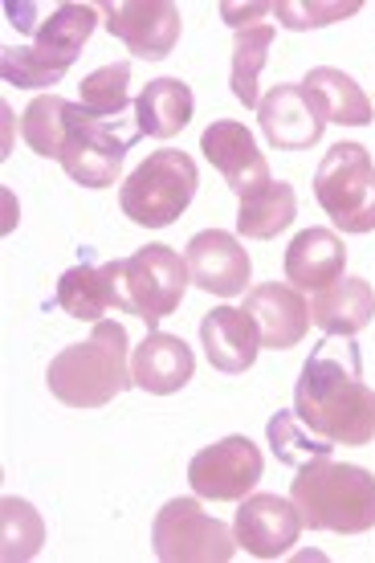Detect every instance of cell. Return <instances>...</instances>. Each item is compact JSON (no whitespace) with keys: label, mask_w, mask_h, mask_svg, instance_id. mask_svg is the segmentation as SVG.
<instances>
[{"label":"cell","mask_w":375,"mask_h":563,"mask_svg":"<svg viewBox=\"0 0 375 563\" xmlns=\"http://www.w3.org/2000/svg\"><path fill=\"white\" fill-rule=\"evenodd\" d=\"M294 412L310 433L334 445H372L375 393L363 384V355L355 339L327 335L315 343L294 388Z\"/></svg>","instance_id":"obj_1"},{"label":"cell","mask_w":375,"mask_h":563,"mask_svg":"<svg viewBox=\"0 0 375 563\" xmlns=\"http://www.w3.org/2000/svg\"><path fill=\"white\" fill-rule=\"evenodd\" d=\"M42 4H9V25H16L21 33H33V45H4L0 49V74L9 86L21 90H42V86H57L66 78L82 45L90 42V33L98 25L95 4H57L45 16Z\"/></svg>","instance_id":"obj_2"},{"label":"cell","mask_w":375,"mask_h":563,"mask_svg":"<svg viewBox=\"0 0 375 563\" xmlns=\"http://www.w3.org/2000/svg\"><path fill=\"white\" fill-rule=\"evenodd\" d=\"M49 393L70 409H107L114 396L135 388L126 364V331L114 319H98L95 335L70 343L49 360L45 372Z\"/></svg>","instance_id":"obj_3"},{"label":"cell","mask_w":375,"mask_h":563,"mask_svg":"<svg viewBox=\"0 0 375 563\" xmlns=\"http://www.w3.org/2000/svg\"><path fill=\"white\" fill-rule=\"evenodd\" d=\"M290 498L310 531L363 536L375 527V478L363 465L315 457V462L298 465Z\"/></svg>","instance_id":"obj_4"},{"label":"cell","mask_w":375,"mask_h":563,"mask_svg":"<svg viewBox=\"0 0 375 563\" xmlns=\"http://www.w3.org/2000/svg\"><path fill=\"white\" fill-rule=\"evenodd\" d=\"M107 274L114 282L119 310L143 319L147 331H159L167 314L180 310L184 295H188V282H192L188 257H180L172 245H159V241L143 245L140 254L107 262Z\"/></svg>","instance_id":"obj_5"},{"label":"cell","mask_w":375,"mask_h":563,"mask_svg":"<svg viewBox=\"0 0 375 563\" xmlns=\"http://www.w3.org/2000/svg\"><path fill=\"white\" fill-rule=\"evenodd\" d=\"M196 188H200V172H196L192 155L164 147V152L147 155L140 168L126 176L119 188V205H123V217H131L135 225L167 229L192 205Z\"/></svg>","instance_id":"obj_6"},{"label":"cell","mask_w":375,"mask_h":563,"mask_svg":"<svg viewBox=\"0 0 375 563\" xmlns=\"http://www.w3.org/2000/svg\"><path fill=\"white\" fill-rule=\"evenodd\" d=\"M315 197L343 233L375 229V159L363 143H334L315 172Z\"/></svg>","instance_id":"obj_7"},{"label":"cell","mask_w":375,"mask_h":563,"mask_svg":"<svg viewBox=\"0 0 375 563\" xmlns=\"http://www.w3.org/2000/svg\"><path fill=\"white\" fill-rule=\"evenodd\" d=\"M140 135V123L131 119H98L82 102H70V135L57 164L82 188H111L123 172V155L135 147Z\"/></svg>","instance_id":"obj_8"},{"label":"cell","mask_w":375,"mask_h":563,"mask_svg":"<svg viewBox=\"0 0 375 563\" xmlns=\"http://www.w3.org/2000/svg\"><path fill=\"white\" fill-rule=\"evenodd\" d=\"M152 548L164 563H224L236 555V536L196 498H172L152 522Z\"/></svg>","instance_id":"obj_9"},{"label":"cell","mask_w":375,"mask_h":563,"mask_svg":"<svg viewBox=\"0 0 375 563\" xmlns=\"http://www.w3.org/2000/svg\"><path fill=\"white\" fill-rule=\"evenodd\" d=\"M262 450L241 433L224 437V441L200 450L188 462V486H192L196 498H209V503H241L262 482Z\"/></svg>","instance_id":"obj_10"},{"label":"cell","mask_w":375,"mask_h":563,"mask_svg":"<svg viewBox=\"0 0 375 563\" xmlns=\"http://www.w3.org/2000/svg\"><path fill=\"white\" fill-rule=\"evenodd\" d=\"M102 25L143 62H164L184 33L180 9L172 0H111L102 4Z\"/></svg>","instance_id":"obj_11"},{"label":"cell","mask_w":375,"mask_h":563,"mask_svg":"<svg viewBox=\"0 0 375 563\" xmlns=\"http://www.w3.org/2000/svg\"><path fill=\"white\" fill-rule=\"evenodd\" d=\"M233 536H236V548H245L257 560H278L302 536V515L294 507V498L245 494L241 507H236Z\"/></svg>","instance_id":"obj_12"},{"label":"cell","mask_w":375,"mask_h":563,"mask_svg":"<svg viewBox=\"0 0 375 563\" xmlns=\"http://www.w3.org/2000/svg\"><path fill=\"white\" fill-rule=\"evenodd\" d=\"M200 152H205V159H209L212 168L221 172L236 200L257 197L265 184H269V164H265V155L257 152L253 131L245 128V123H236V119H217V123L200 135Z\"/></svg>","instance_id":"obj_13"},{"label":"cell","mask_w":375,"mask_h":563,"mask_svg":"<svg viewBox=\"0 0 375 563\" xmlns=\"http://www.w3.org/2000/svg\"><path fill=\"white\" fill-rule=\"evenodd\" d=\"M257 123L262 135L278 152H306L322 140L327 119H322L319 102L306 95L302 82H278L262 102H257Z\"/></svg>","instance_id":"obj_14"},{"label":"cell","mask_w":375,"mask_h":563,"mask_svg":"<svg viewBox=\"0 0 375 563\" xmlns=\"http://www.w3.org/2000/svg\"><path fill=\"white\" fill-rule=\"evenodd\" d=\"M188 269H192V286H200L205 295L217 298H236L245 295L250 282V254L245 245L224 233V229H205L188 241Z\"/></svg>","instance_id":"obj_15"},{"label":"cell","mask_w":375,"mask_h":563,"mask_svg":"<svg viewBox=\"0 0 375 563\" xmlns=\"http://www.w3.org/2000/svg\"><path fill=\"white\" fill-rule=\"evenodd\" d=\"M245 314L253 319L262 347L274 352H290L310 331V302L302 290H294L286 282H262L245 295Z\"/></svg>","instance_id":"obj_16"},{"label":"cell","mask_w":375,"mask_h":563,"mask_svg":"<svg viewBox=\"0 0 375 563\" xmlns=\"http://www.w3.org/2000/svg\"><path fill=\"white\" fill-rule=\"evenodd\" d=\"M200 347L209 355V364L224 376H241L257 364V352H262V335L245 310L233 307H217L200 319Z\"/></svg>","instance_id":"obj_17"},{"label":"cell","mask_w":375,"mask_h":563,"mask_svg":"<svg viewBox=\"0 0 375 563\" xmlns=\"http://www.w3.org/2000/svg\"><path fill=\"white\" fill-rule=\"evenodd\" d=\"M196 355L180 335H167V331H147L135 355H131V380L135 388L152 396H172L180 393L184 384L192 380Z\"/></svg>","instance_id":"obj_18"},{"label":"cell","mask_w":375,"mask_h":563,"mask_svg":"<svg viewBox=\"0 0 375 563\" xmlns=\"http://www.w3.org/2000/svg\"><path fill=\"white\" fill-rule=\"evenodd\" d=\"M348 269V245L331 229H302L286 250V282L294 290H327Z\"/></svg>","instance_id":"obj_19"},{"label":"cell","mask_w":375,"mask_h":563,"mask_svg":"<svg viewBox=\"0 0 375 563\" xmlns=\"http://www.w3.org/2000/svg\"><path fill=\"white\" fill-rule=\"evenodd\" d=\"M375 319V290L367 278H339L334 286L310 298V323H319L327 335L355 339Z\"/></svg>","instance_id":"obj_20"},{"label":"cell","mask_w":375,"mask_h":563,"mask_svg":"<svg viewBox=\"0 0 375 563\" xmlns=\"http://www.w3.org/2000/svg\"><path fill=\"white\" fill-rule=\"evenodd\" d=\"M54 302L66 310L70 319H86V323H98L111 307L119 310L114 282H111V274H107V266L95 262V250H82V262L57 278Z\"/></svg>","instance_id":"obj_21"},{"label":"cell","mask_w":375,"mask_h":563,"mask_svg":"<svg viewBox=\"0 0 375 563\" xmlns=\"http://www.w3.org/2000/svg\"><path fill=\"white\" fill-rule=\"evenodd\" d=\"M135 123L152 140H172L192 123V86L180 78H155L135 99Z\"/></svg>","instance_id":"obj_22"},{"label":"cell","mask_w":375,"mask_h":563,"mask_svg":"<svg viewBox=\"0 0 375 563\" xmlns=\"http://www.w3.org/2000/svg\"><path fill=\"white\" fill-rule=\"evenodd\" d=\"M306 95L319 102L327 123H343V128H367L372 123V99L360 90L351 74L334 70V66H315L302 78Z\"/></svg>","instance_id":"obj_23"},{"label":"cell","mask_w":375,"mask_h":563,"mask_svg":"<svg viewBox=\"0 0 375 563\" xmlns=\"http://www.w3.org/2000/svg\"><path fill=\"white\" fill-rule=\"evenodd\" d=\"M298 217V197H294V184L269 180L257 197L241 200L236 209V233L250 241H274L278 233L294 225Z\"/></svg>","instance_id":"obj_24"},{"label":"cell","mask_w":375,"mask_h":563,"mask_svg":"<svg viewBox=\"0 0 375 563\" xmlns=\"http://www.w3.org/2000/svg\"><path fill=\"white\" fill-rule=\"evenodd\" d=\"M66 135H70V99L42 95V99L29 102L25 114H21V140L33 152L45 155V159H62Z\"/></svg>","instance_id":"obj_25"},{"label":"cell","mask_w":375,"mask_h":563,"mask_svg":"<svg viewBox=\"0 0 375 563\" xmlns=\"http://www.w3.org/2000/svg\"><path fill=\"white\" fill-rule=\"evenodd\" d=\"M0 555L9 563H21V560H33L45 543V522L42 515L29 507L25 498H13V494H4L0 498Z\"/></svg>","instance_id":"obj_26"},{"label":"cell","mask_w":375,"mask_h":563,"mask_svg":"<svg viewBox=\"0 0 375 563\" xmlns=\"http://www.w3.org/2000/svg\"><path fill=\"white\" fill-rule=\"evenodd\" d=\"M269 45H274V25H250L236 33L229 86H233V99L245 102V107L262 102L257 99V74H262L265 57H269Z\"/></svg>","instance_id":"obj_27"},{"label":"cell","mask_w":375,"mask_h":563,"mask_svg":"<svg viewBox=\"0 0 375 563\" xmlns=\"http://www.w3.org/2000/svg\"><path fill=\"white\" fill-rule=\"evenodd\" d=\"M265 437H269V450H274V457H278L282 465H306V462H315V457H331V450H334V441L310 433V429L298 421V412L269 417Z\"/></svg>","instance_id":"obj_28"},{"label":"cell","mask_w":375,"mask_h":563,"mask_svg":"<svg viewBox=\"0 0 375 563\" xmlns=\"http://www.w3.org/2000/svg\"><path fill=\"white\" fill-rule=\"evenodd\" d=\"M131 62H114V66H102V70L86 74L82 78V107L98 119H126L131 111Z\"/></svg>","instance_id":"obj_29"},{"label":"cell","mask_w":375,"mask_h":563,"mask_svg":"<svg viewBox=\"0 0 375 563\" xmlns=\"http://www.w3.org/2000/svg\"><path fill=\"white\" fill-rule=\"evenodd\" d=\"M360 13V0H331V4H319V0H278L274 4V16L282 25L302 33V29H322L334 25V21H348V16Z\"/></svg>","instance_id":"obj_30"},{"label":"cell","mask_w":375,"mask_h":563,"mask_svg":"<svg viewBox=\"0 0 375 563\" xmlns=\"http://www.w3.org/2000/svg\"><path fill=\"white\" fill-rule=\"evenodd\" d=\"M265 13H274V4H233V0H224L221 4V16H224V25L229 29H250L253 16H265Z\"/></svg>","instance_id":"obj_31"}]
</instances>
